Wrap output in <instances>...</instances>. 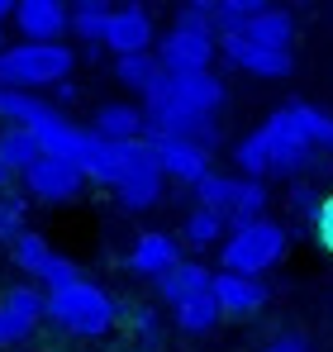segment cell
<instances>
[{
	"mask_svg": "<svg viewBox=\"0 0 333 352\" xmlns=\"http://www.w3.org/2000/svg\"><path fill=\"white\" fill-rule=\"evenodd\" d=\"M286 252H290V229L277 224V219H257V224H243V229L224 234L219 272H228V276H248V281H262L272 267H281Z\"/></svg>",
	"mask_w": 333,
	"mask_h": 352,
	"instance_id": "1",
	"label": "cell"
},
{
	"mask_svg": "<svg viewBox=\"0 0 333 352\" xmlns=\"http://www.w3.org/2000/svg\"><path fill=\"white\" fill-rule=\"evenodd\" d=\"M76 67V53L67 43H5L0 53V86L39 96L43 86H62Z\"/></svg>",
	"mask_w": 333,
	"mask_h": 352,
	"instance_id": "2",
	"label": "cell"
},
{
	"mask_svg": "<svg viewBox=\"0 0 333 352\" xmlns=\"http://www.w3.org/2000/svg\"><path fill=\"white\" fill-rule=\"evenodd\" d=\"M48 319L62 333L100 338V333H110L114 324H119V305H114V295L105 286H96V281L81 276V281H72V286L48 295Z\"/></svg>",
	"mask_w": 333,
	"mask_h": 352,
	"instance_id": "3",
	"label": "cell"
},
{
	"mask_svg": "<svg viewBox=\"0 0 333 352\" xmlns=\"http://www.w3.org/2000/svg\"><path fill=\"white\" fill-rule=\"evenodd\" d=\"M191 195H195V210L219 214L224 224H228V234L243 229V224L267 219V200H272V190H267L262 181H248V176H219V172L200 176V181L191 186Z\"/></svg>",
	"mask_w": 333,
	"mask_h": 352,
	"instance_id": "4",
	"label": "cell"
},
{
	"mask_svg": "<svg viewBox=\"0 0 333 352\" xmlns=\"http://www.w3.org/2000/svg\"><path fill=\"white\" fill-rule=\"evenodd\" d=\"M228 91L215 72H162L158 86L143 96V105L158 110H191V115H219Z\"/></svg>",
	"mask_w": 333,
	"mask_h": 352,
	"instance_id": "5",
	"label": "cell"
},
{
	"mask_svg": "<svg viewBox=\"0 0 333 352\" xmlns=\"http://www.w3.org/2000/svg\"><path fill=\"white\" fill-rule=\"evenodd\" d=\"M81 172H86V181H96V186L119 190L133 176H148V172H158V167H153L148 143H105V138H91V153H86Z\"/></svg>",
	"mask_w": 333,
	"mask_h": 352,
	"instance_id": "6",
	"label": "cell"
},
{
	"mask_svg": "<svg viewBox=\"0 0 333 352\" xmlns=\"http://www.w3.org/2000/svg\"><path fill=\"white\" fill-rule=\"evenodd\" d=\"M219 53V34L210 24H186L176 19L158 38V62L162 72H210V62Z\"/></svg>",
	"mask_w": 333,
	"mask_h": 352,
	"instance_id": "7",
	"label": "cell"
},
{
	"mask_svg": "<svg viewBox=\"0 0 333 352\" xmlns=\"http://www.w3.org/2000/svg\"><path fill=\"white\" fill-rule=\"evenodd\" d=\"M43 319H48V295L39 286H10L0 295V352L24 348Z\"/></svg>",
	"mask_w": 333,
	"mask_h": 352,
	"instance_id": "8",
	"label": "cell"
},
{
	"mask_svg": "<svg viewBox=\"0 0 333 352\" xmlns=\"http://www.w3.org/2000/svg\"><path fill=\"white\" fill-rule=\"evenodd\" d=\"M262 138H267V153H272V172H267V176H305V172H314V167H324V162H319V153H314V148L290 129V119H286L281 105L267 115Z\"/></svg>",
	"mask_w": 333,
	"mask_h": 352,
	"instance_id": "9",
	"label": "cell"
},
{
	"mask_svg": "<svg viewBox=\"0 0 333 352\" xmlns=\"http://www.w3.org/2000/svg\"><path fill=\"white\" fill-rule=\"evenodd\" d=\"M148 153H153V167L162 172V181H181V186H195L200 176H210V148L191 143V138H162V133H148L143 138Z\"/></svg>",
	"mask_w": 333,
	"mask_h": 352,
	"instance_id": "10",
	"label": "cell"
},
{
	"mask_svg": "<svg viewBox=\"0 0 333 352\" xmlns=\"http://www.w3.org/2000/svg\"><path fill=\"white\" fill-rule=\"evenodd\" d=\"M34 138H39V153L43 157H57V162H72V167H81L86 162V153H91V129H81L76 119H67L62 110H48V115L34 124Z\"/></svg>",
	"mask_w": 333,
	"mask_h": 352,
	"instance_id": "11",
	"label": "cell"
},
{
	"mask_svg": "<svg viewBox=\"0 0 333 352\" xmlns=\"http://www.w3.org/2000/svg\"><path fill=\"white\" fill-rule=\"evenodd\" d=\"M19 181L39 205H67V200H76L86 190V172L72 167V162H57V157H39Z\"/></svg>",
	"mask_w": 333,
	"mask_h": 352,
	"instance_id": "12",
	"label": "cell"
},
{
	"mask_svg": "<svg viewBox=\"0 0 333 352\" xmlns=\"http://www.w3.org/2000/svg\"><path fill=\"white\" fill-rule=\"evenodd\" d=\"M14 29H19V43H67L72 10L62 0H19L14 5Z\"/></svg>",
	"mask_w": 333,
	"mask_h": 352,
	"instance_id": "13",
	"label": "cell"
},
{
	"mask_svg": "<svg viewBox=\"0 0 333 352\" xmlns=\"http://www.w3.org/2000/svg\"><path fill=\"white\" fill-rule=\"evenodd\" d=\"M158 29H153V10L148 5H114L110 29H105V48L114 58H133V53H153Z\"/></svg>",
	"mask_w": 333,
	"mask_h": 352,
	"instance_id": "14",
	"label": "cell"
},
{
	"mask_svg": "<svg viewBox=\"0 0 333 352\" xmlns=\"http://www.w3.org/2000/svg\"><path fill=\"white\" fill-rule=\"evenodd\" d=\"M176 262H181V238L166 234V229H143V234L133 238L129 257H124V267H129L133 276H148V281L166 276Z\"/></svg>",
	"mask_w": 333,
	"mask_h": 352,
	"instance_id": "15",
	"label": "cell"
},
{
	"mask_svg": "<svg viewBox=\"0 0 333 352\" xmlns=\"http://www.w3.org/2000/svg\"><path fill=\"white\" fill-rule=\"evenodd\" d=\"M228 67L248 72V76H262V81H277V76H290V53H272V48H257L248 43L243 34H224L219 38Z\"/></svg>",
	"mask_w": 333,
	"mask_h": 352,
	"instance_id": "16",
	"label": "cell"
},
{
	"mask_svg": "<svg viewBox=\"0 0 333 352\" xmlns=\"http://www.w3.org/2000/svg\"><path fill=\"white\" fill-rule=\"evenodd\" d=\"M210 295L219 300V314L228 319H253V314H262L267 309V286L262 281H248V276H228V272H215V286Z\"/></svg>",
	"mask_w": 333,
	"mask_h": 352,
	"instance_id": "17",
	"label": "cell"
},
{
	"mask_svg": "<svg viewBox=\"0 0 333 352\" xmlns=\"http://www.w3.org/2000/svg\"><path fill=\"white\" fill-rule=\"evenodd\" d=\"M91 133L105 138V143H143V133H148L143 105H129V100H105V105H96Z\"/></svg>",
	"mask_w": 333,
	"mask_h": 352,
	"instance_id": "18",
	"label": "cell"
},
{
	"mask_svg": "<svg viewBox=\"0 0 333 352\" xmlns=\"http://www.w3.org/2000/svg\"><path fill=\"white\" fill-rule=\"evenodd\" d=\"M153 286H158V300L176 309V305H186V300H195V295H205L210 286H215V267H205V262H186V257H181V262H176L166 276H158Z\"/></svg>",
	"mask_w": 333,
	"mask_h": 352,
	"instance_id": "19",
	"label": "cell"
},
{
	"mask_svg": "<svg viewBox=\"0 0 333 352\" xmlns=\"http://www.w3.org/2000/svg\"><path fill=\"white\" fill-rule=\"evenodd\" d=\"M286 119H290V129L319 153V157H333V115L329 110H319V105H305V100H290V105H281Z\"/></svg>",
	"mask_w": 333,
	"mask_h": 352,
	"instance_id": "20",
	"label": "cell"
},
{
	"mask_svg": "<svg viewBox=\"0 0 333 352\" xmlns=\"http://www.w3.org/2000/svg\"><path fill=\"white\" fill-rule=\"evenodd\" d=\"M243 38L248 43H257V48H272V53H290V38H295V19H290V10H277V5H267L248 29H243Z\"/></svg>",
	"mask_w": 333,
	"mask_h": 352,
	"instance_id": "21",
	"label": "cell"
},
{
	"mask_svg": "<svg viewBox=\"0 0 333 352\" xmlns=\"http://www.w3.org/2000/svg\"><path fill=\"white\" fill-rule=\"evenodd\" d=\"M67 10H72V34H76L86 48H100L114 5H105V0H76V5H67Z\"/></svg>",
	"mask_w": 333,
	"mask_h": 352,
	"instance_id": "22",
	"label": "cell"
},
{
	"mask_svg": "<svg viewBox=\"0 0 333 352\" xmlns=\"http://www.w3.org/2000/svg\"><path fill=\"white\" fill-rule=\"evenodd\" d=\"M39 157H43V153H39L34 129H0V167L10 176H24Z\"/></svg>",
	"mask_w": 333,
	"mask_h": 352,
	"instance_id": "23",
	"label": "cell"
},
{
	"mask_svg": "<svg viewBox=\"0 0 333 352\" xmlns=\"http://www.w3.org/2000/svg\"><path fill=\"white\" fill-rule=\"evenodd\" d=\"M48 110H53V105H48V100H39V96L0 86V124H5V129H34Z\"/></svg>",
	"mask_w": 333,
	"mask_h": 352,
	"instance_id": "24",
	"label": "cell"
},
{
	"mask_svg": "<svg viewBox=\"0 0 333 352\" xmlns=\"http://www.w3.org/2000/svg\"><path fill=\"white\" fill-rule=\"evenodd\" d=\"M114 76H119V86H129V91L148 96V91L158 86V76H162V62H158V53H133V58H114Z\"/></svg>",
	"mask_w": 333,
	"mask_h": 352,
	"instance_id": "25",
	"label": "cell"
},
{
	"mask_svg": "<svg viewBox=\"0 0 333 352\" xmlns=\"http://www.w3.org/2000/svg\"><path fill=\"white\" fill-rule=\"evenodd\" d=\"M171 319H176V329H186V333H210L224 314H219V300L205 291V295H195V300H186V305H176Z\"/></svg>",
	"mask_w": 333,
	"mask_h": 352,
	"instance_id": "26",
	"label": "cell"
},
{
	"mask_svg": "<svg viewBox=\"0 0 333 352\" xmlns=\"http://www.w3.org/2000/svg\"><path fill=\"white\" fill-rule=\"evenodd\" d=\"M10 262H14L24 276H34V281H39V276H43V267L53 262V243H48L43 234H34V229H24V238L10 248Z\"/></svg>",
	"mask_w": 333,
	"mask_h": 352,
	"instance_id": "27",
	"label": "cell"
},
{
	"mask_svg": "<svg viewBox=\"0 0 333 352\" xmlns=\"http://www.w3.org/2000/svg\"><path fill=\"white\" fill-rule=\"evenodd\" d=\"M233 162H238V172L248 176V181H262V176L272 172V153H267L262 129H253V133H243V138L233 143Z\"/></svg>",
	"mask_w": 333,
	"mask_h": 352,
	"instance_id": "28",
	"label": "cell"
},
{
	"mask_svg": "<svg viewBox=\"0 0 333 352\" xmlns=\"http://www.w3.org/2000/svg\"><path fill=\"white\" fill-rule=\"evenodd\" d=\"M224 224L219 214H210V210H191L186 219H181V243H191V248H215V243H224Z\"/></svg>",
	"mask_w": 333,
	"mask_h": 352,
	"instance_id": "29",
	"label": "cell"
},
{
	"mask_svg": "<svg viewBox=\"0 0 333 352\" xmlns=\"http://www.w3.org/2000/svg\"><path fill=\"white\" fill-rule=\"evenodd\" d=\"M162 190H166V181H162V172H148V176H133L129 186H119L114 195H119V205L124 210H153L158 200H162Z\"/></svg>",
	"mask_w": 333,
	"mask_h": 352,
	"instance_id": "30",
	"label": "cell"
},
{
	"mask_svg": "<svg viewBox=\"0 0 333 352\" xmlns=\"http://www.w3.org/2000/svg\"><path fill=\"white\" fill-rule=\"evenodd\" d=\"M19 238H24V195L10 190V195H0V243L14 248Z\"/></svg>",
	"mask_w": 333,
	"mask_h": 352,
	"instance_id": "31",
	"label": "cell"
},
{
	"mask_svg": "<svg viewBox=\"0 0 333 352\" xmlns=\"http://www.w3.org/2000/svg\"><path fill=\"white\" fill-rule=\"evenodd\" d=\"M72 281H81L76 262H72L67 252H53V262H48V267H43V276H39V291L53 295V291H62V286H72Z\"/></svg>",
	"mask_w": 333,
	"mask_h": 352,
	"instance_id": "32",
	"label": "cell"
},
{
	"mask_svg": "<svg viewBox=\"0 0 333 352\" xmlns=\"http://www.w3.org/2000/svg\"><path fill=\"white\" fill-rule=\"evenodd\" d=\"M324 200H329V195H324L319 186H310V181H295V186H290V214H300V219H314Z\"/></svg>",
	"mask_w": 333,
	"mask_h": 352,
	"instance_id": "33",
	"label": "cell"
},
{
	"mask_svg": "<svg viewBox=\"0 0 333 352\" xmlns=\"http://www.w3.org/2000/svg\"><path fill=\"white\" fill-rule=\"evenodd\" d=\"M310 234H314V243H319L324 252H333V195L319 205V214L310 219Z\"/></svg>",
	"mask_w": 333,
	"mask_h": 352,
	"instance_id": "34",
	"label": "cell"
},
{
	"mask_svg": "<svg viewBox=\"0 0 333 352\" xmlns=\"http://www.w3.org/2000/svg\"><path fill=\"white\" fill-rule=\"evenodd\" d=\"M176 19H186V24H210V29H215V0H191V5L176 10Z\"/></svg>",
	"mask_w": 333,
	"mask_h": 352,
	"instance_id": "35",
	"label": "cell"
},
{
	"mask_svg": "<svg viewBox=\"0 0 333 352\" xmlns=\"http://www.w3.org/2000/svg\"><path fill=\"white\" fill-rule=\"evenodd\" d=\"M267 352H310V338L295 333V329H286V333H277V338L267 343Z\"/></svg>",
	"mask_w": 333,
	"mask_h": 352,
	"instance_id": "36",
	"label": "cell"
},
{
	"mask_svg": "<svg viewBox=\"0 0 333 352\" xmlns=\"http://www.w3.org/2000/svg\"><path fill=\"white\" fill-rule=\"evenodd\" d=\"M133 329H138L143 343H153V338H158V314H153V309H138V314H133Z\"/></svg>",
	"mask_w": 333,
	"mask_h": 352,
	"instance_id": "37",
	"label": "cell"
},
{
	"mask_svg": "<svg viewBox=\"0 0 333 352\" xmlns=\"http://www.w3.org/2000/svg\"><path fill=\"white\" fill-rule=\"evenodd\" d=\"M53 96H57V105H67V100H76V86L62 81V86H53ZM57 105H53V110H57Z\"/></svg>",
	"mask_w": 333,
	"mask_h": 352,
	"instance_id": "38",
	"label": "cell"
},
{
	"mask_svg": "<svg viewBox=\"0 0 333 352\" xmlns=\"http://www.w3.org/2000/svg\"><path fill=\"white\" fill-rule=\"evenodd\" d=\"M10 190H14V176H10L5 167H0V195H10Z\"/></svg>",
	"mask_w": 333,
	"mask_h": 352,
	"instance_id": "39",
	"label": "cell"
},
{
	"mask_svg": "<svg viewBox=\"0 0 333 352\" xmlns=\"http://www.w3.org/2000/svg\"><path fill=\"white\" fill-rule=\"evenodd\" d=\"M5 19H14V0H0V24Z\"/></svg>",
	"mask_w": 333,
	"mask_h": 352,
	"instance_id": "40",
	"label": "cell"
},
{
	"mask_svg": "<svg viewBox=\"0 0 333 352\" xmlns=\"http://www.w3.org/2000/svg\"><path fill=\"white\" fill-rule=\"evenodd\" d=\"M0 53H5V29H0Z\"/></svg>",
	"mask_w": 333,
	"mask_h": 352,
	"instance_id": "41",
	"label": "cell"
}]
</instances>
